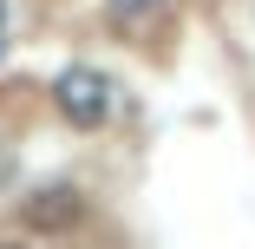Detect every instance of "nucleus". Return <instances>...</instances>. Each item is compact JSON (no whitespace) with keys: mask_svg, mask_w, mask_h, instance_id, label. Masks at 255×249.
Here are the masks:
<instances>
[{"mask_svg":"<svg viewBox=\"0 0 255 249\" xmlns=\"http://www.w3.org/2000/svg\"><path fill=\"white\" fill-rule=\"evenodd\" d=\"M164 0H112V13H125V20H137V13H157Z\"/></svg>","mask_w":255,"mask_h":249,"instance_id":"obj_3","label":"nucleus"},{"mask_svg":"<svg viewBox=\"0 0 255 249\" xmlns=\"http://www.w3.org/2000/svg\"><path fill=\"white\" fill-rule=\"evenodd\" d=\"M0 249H20V243H0Z\"/></svg>","mask_w":255,"mask_h":249,"instance_id":"obj_5","label":"nucleus"},{"mask_svg":"<svg viewBox=\"0 0 255 249\" xmlns=\"http://www.w3.org/2000/svg\"><path fill=\"white\" fill-rule=\"evenodd\" d=\"M53 105H59L66 125L98 131V125L112 118V79L98 72V66H66V72L53 79Z\"/></svg>","mask_w":255,"mask_h":249,"instance_id":"obj_1","label":"nucleus"},{"mask_svg":"<svg viewBox=\"0 0 255 249\" xmlns=\"http://www.w3.org/2000/svg\"><path fill=\"white\" fill-rule=\"evenodd\" d=\"M0 33H7V7H0Z\"/></svg>","mask_w":255,"mask_h":249,"instance_id":"obj_4","label":"nucleus"},{"mask_svg":"<svg viewBox=\"0 0 255 249\" xmlns=\"http://www.w3.org/2000/svg\"><path fill=\"white\" fill-rule=\"evenodd\" d=\"M79 217V197L72 190H46L39 204H26V223H39V230H59V223H72Z\"/></svg>","mask_w":255,"mask_h":249,"instance_id":"obj_2","label":"nucleus"}]
</instances>
